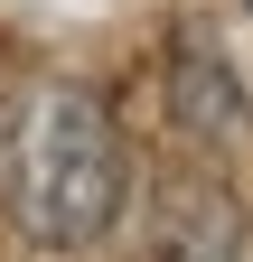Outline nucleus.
I'll return each mask as SVG.
<instances>
[{
  "label": "nucleus",
  "mask_w": 253,
  "mask_h": 262,
  "mask_svg": "<svg viewBox=\"0 0 253 262\" xmlns=\"http://www.w3.org/2000/svg\"><path fill=\"white\" fill-rule=\"evenodd\" d=\"M0 196L28 244H103L132 196V150L85 84H38L0 122Z\"/></svg>",
  "instance_id": "obj_1"
},
{
  "label": "nucleus",
  "mask_w": 253,
  "mask_h": 262,
  "mask_svg": "<svg viewBox=\"0 0 253 262\" xmlns=\"http://www.w3.org/2000/svg\"><path fill=\"white\" fill-rule=\"evenodd\" d=\"M244 253V206L206 169H160L141 187V262H235Z\"/></svg>",
  "instance_id": "obj_2"
},
{
  "label": "nucleus",
  "mask_w": 253,
  "mask_h": 262,
  "mask_svg": "<svg viewBox=\"0 0 253 262\" xmlns=\"http://www.w3.org/2000/svg\"><path fill=\"white\" fill-rule=\"evenodd\" d=\"M169 113H178L187 141H235V131H244V84H235L197 38H178V47H169Z\"/></svg>",
  "instance_id": "obj_3"
},
{
  "label": "nucleus",
  "mask_w": 253,
  "mask_h": 262,
  "mask_svg": "<svg viewBox=\"0 0 253 262\" xmlns=\"http://www.w3.org/2000/svg\"><path fill=\"white\" fill-rule=\"evenodd\" d=\"M0 122H10V113H0Z\"/></svg>",
  "instance_id": "obj_4"
},
{
  "label": "nucleus",
  "mask_w": 253,
  "mask_h": 262,
  "mask_svg": "<svg viewBox=\"0 0 253 262\" xmlns=\"http://www.w3.org/2000/svg\"><path fill=\"white\" fill-rule=\"evenodd\" d=\"M244 10H253V0H244Z\"/></svg>",
  "instance_id": "obj_5"
}]
</instances>
